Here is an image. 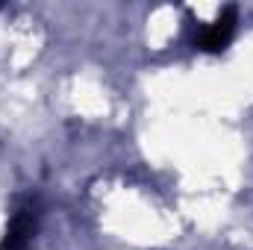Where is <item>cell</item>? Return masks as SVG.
<instances>
[{
    "label": "cell",
    "mask_w": 253,
    "mask_h": 250,
    "mask_svg": "<svg viewBox=\"0 0 253 250\" xmlns=\"http://www.w3.org/2000/svg\"><path fill=\"white\" fill-rule=\"evenodd\" d=\"M236 21H239V9L236 6H227L212 24H206L194 36V47L203 50V53H221V50H227V44L236 36Z\"/></svg>",
    "instance_id": "7a4b0ae2"
},
{
    "label": "cell",
    "mask_w": 253,
    "mask_h": 250,
    "mask_svg": "<svg viewBox=\"0 0 253 250\" xmlns=\"http://www.w3.org/2000/svg\"><path fill=\"white\" fill-rule=\"evenodd\" d=\"M39 200L36 197H27L9 218L6 224V233L0 239V250H27L33 245V236L39 230Z\"/></svg>",
    "instance_id": "6da1fadb"
}]
</instances>
